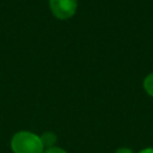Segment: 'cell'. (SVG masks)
<instances>
[{"label":"cell","mask_w":153,"mask_h":153,"mask_svg":"<svg viewBox=\"0 0 153 153\" xmlns=\"http://www.w3.org/2000/svg\"><path fill=\"white\" fill-rule=\"evenodd\" d=\"M139 153H153V148H145Z\"/></svg>","instance_id":"52a82bcc"},{"label":"cell","mask_w":153,"mask_h":153,"mask_svg":"<svg viewBox=\"0 0 153 153\" xmlns=\"http://www.w3.org/2000/svg\"><path fill=\"white\" fill-rule=\"evenodd\" d=\"M41 142L43 145V147H47V148H50V147H54V143L56 142V135L51 131H45L43 133L41 136Z\"/></svg>","instance_id":"3957f363"},{"label":"cell","mask_w":153,"mask_h":153,"mask_svg":"<svg viewBox=\"0 0 153 153\" xmlns=\"http://www.w3.org/2000/svg\"><path fill=\"white\" fill-rule=\"evenodd\" d=\"M43 153H67L66 151H63L62 148H60V147H50V148H47Z\"/></svg>","instance_id":"5b68a950"},{"label":"cell","mask_w":153,"mask_h":153,"mask_svg":"<svg viewBox=\"0 0 153 153\" xmlns=\"http://www.w3.org/2000/svg\"><path fill=\"white\" fill-rule=\"evenodd\" d=\"M115 153H133V151L129 149V148H127V147H121V148H118Z\"/></svg>","instance_id":"8992f818"},{"label":"cell","mask_w":153,"mask_h":153,"mask_svg":"<svg viewBox=\"0 0 153 153\" xmlns=\"http://www.w3.org/2000/svg\"><path fill=\"white\" fill-rule=\"evenodd\" d=\"M143 88L145 91L153 97V73L148 74L143 80Z\"/></svg>","instance_id":"277c9868"},{"label":"cell","mask_w":153,"mask_h":153,"mask_svg":"<svg viewBox=\"0 0 153 153\" xmlns=\"http://www.w3.org/2000/svg\"><path fill=\"white\" fill-rule=\"evenodd\" d=\"M13 153H43L44 147L39 136L31 131H18L11 140Z\"/></svg>","instance_id":"6da1fadb"},{"label":"cell","mask_w":153,"mask_h":153,"mask_svg":"<svg viewBox=\"0 0 153 153\" xmlns=\"http://www.w3.org/2000/svg\"><path fill=\"white\" fill-rule=\"evenodd\" d=\"M50 10L54 17L59 19H68L76 11V0H49Z\"/></svg>","instance_id":"7a4b0ae2"}]
</instances>
